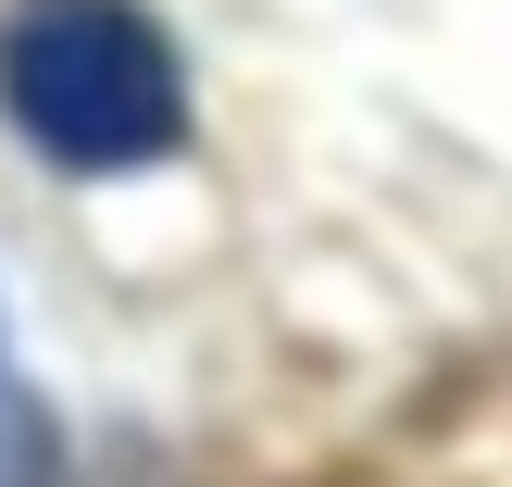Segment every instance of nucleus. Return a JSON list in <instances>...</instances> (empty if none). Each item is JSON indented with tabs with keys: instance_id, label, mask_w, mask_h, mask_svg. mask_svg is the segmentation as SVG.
Instances as JSON below:
<instances>
[{
	"instance_id": "f03ea898",
	"label": "nucleus",
	"mask_w": 512,
	"mask_h": 487,
	"mask_svg": "<svg viewBox=\"0 0 512 487\" xmlns=\"http://www.w3.org/2000/svg\"><path fill=\"white\" fill-rule=\"evenodd\" d=\"M50 463V425H38V400L13 388V363H0V487H38Z\"/></svg>"
},
{
	"instance_id": "f257e3e1",
	"label": "nucleus",
	"mask_w": 512,
	"mask_h": 487,
	"mask_svg": "<svg viewBox=\"0 0 512 487\" xmlns=\"http://www.w3.org/2000/svg\"><path fill=\"white\" fill-rule=\"evenodd\" d=\"M0 100L13 125L75 175H125L150 150H175L188 88H175V50L150 38V13L125 0H38V13L0 38Z\"/></svg>"
}]
</instances>
